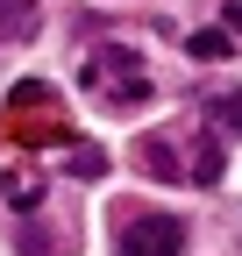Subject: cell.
<instances>
[{
  "mask_svg": "<svg viewBox=\"0 0 242 256\" xmlns=\"http://www.w3.org/2000/svg\"><path fill=\"white\" fill-rule=\"evenodd\" d=\"M192 57H235V8H221V28H200V36H186Z\"/></svg>",
  "mask_w": 242,
  "mask_h": 256,
  "instance_id": "obj_3",
  "label": "cell"
},
{
  "mask_svg": "<svg viewBox=\"0 0 242 256\" xmlns=\"http://www.w3.org/2000/svg\"><path fill=\"white\" fill-rule=\"evenodd\" d=\"M36 36V0H0V43Z\"/></svg>",
  "mask_w": 242,
  "mask_h": 256,
  "instance_id": "obj_4",
  "label": "cell"
},
{
  "mask_svg": "<svg viewBox=\"0 0 242 256\" xmlns=\"http://www.w3.org/2000/svg\"><path fill=\"white\" fill-rule=\"evenodd\" d=\"M78 78H86V92H93L100 107H114V114H128V107L150 100V64H142L136 43H121V36H100L93 50H86Z\"/></svg>",
  "mask_w": 242,
  "mask_h": 256,
  "instance_id": "obj_1",
  "label": "cell"
},
{
  "mask_svg": "<svg viewBox=\"0 0 242 256\" xmlns=\"http://www.w3.org/2000/svg\"><path fill=\"white\" fill-rule=\"evenodd\" d=\"M0 192H8L22 214H28V206H43V178H36V171H14V164H8V171H0Z\"/></svg>",
  "mask_w": 242,
  "mask_h": 256,
  "instance_id": "obj_5",
  "label": "cell"
},
{
  "mask_svg": "<svg viewBox=\"0 0 242 256\" xmlns=\"http://www.w3.org/2000/svg\"><path fill=\"white\" fill-rule=\"evenodd\" d=\"M114 249L121 256H178V249H186V220H178V214H157V206H150V214H128L114 228Z\"/></svg>",
  "mask_w": 242,
  "mask_h": 256,
  "instance_id": "obj_2",
  "label": "cell"
}]
</instances>
